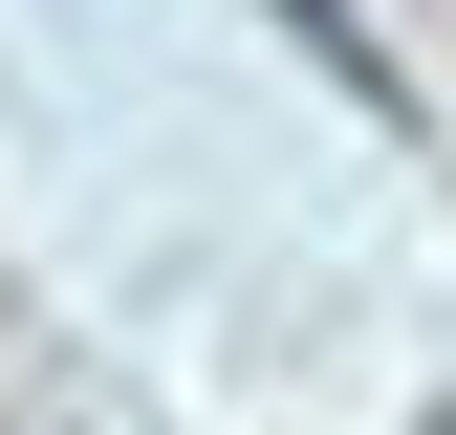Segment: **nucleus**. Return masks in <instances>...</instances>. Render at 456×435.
<instances>
[{
	"instance_id": "f257e3e1",
	"label": "nucleus",
	"mask_w": 456,
	"mask_h": 435,
	"mask_svg": "<svg viewBox=\"0 0 456 435\" xmlns=\"http://www.w3.org/2000/svg\"><path fill=\"white\" fill-rule=\"evenodd\" d=\"M261 22H282V44H305V66H326V87H348V109H413V87H391V44L348 22V0H261Z\"/></svg>"
},
{
	"instance_id": "f03ea898",
	"label": "nucleus",
	"mask_w": 456,
	"mask_h": 435,
	"mask_svg": "<svg viewBox=\"0 0 456 435\" xmlns=\"http://www.w3.org/2000/svg\"><path fill=\"white\" fill-rule=\"evenodd\" d=\"M435 435H456V414H435Z\"/></svg>"
}]
</instances>
